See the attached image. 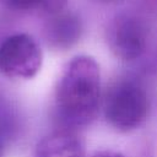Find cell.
<instances>
[{"mask_svg": "<svg viewBox=\"0 0 157 157\" xmlns=\"http://www.w3.org/2000/svg\"><path fill=\"white\" fill-rule=\"evenodd\" d=\"M101 72L97 61L87 55L72 58L56 87V108L71 125H86L98 110Z\"/></svg>", "mask_w": 157, "mask_h": 157, "instance_id": "1", "label": "cell"}, {"mask_svg": "<svg viewBox=\"0 0 157 157\" xmlns=\"http://www.w3.org/2000/svg\"><path fill=\"white\" fill-rule=\"evenodd\" d=\"M85 147L78 135L69 130L54 131L36 146L33 157H83Z\"/></svg>", "mask_w": 157, "mask_h": 157, "instance_id": "5", "label": "cell"}, {"mask_svg": "<svg viewBox=\"0 0 157 157\" xmlns=\"http://www.w3.org/2000/svg\"><path fill=\"white\" fill-rule=\"evenodd\" d=\"M82 25L80 18L71 12H58L50 15L45 26V37L48 43L59 49H65L76 43L81 36Z\"/></svg>", "mask_w": 157, "mask_h": 157, "instance_id": "6", "label": "cell"}, {"mask_svg": "<svg viewBox=\"0 0 157 157\" xmlns=\"http://www.w3.org/2000/svg\"><path fill=\"white\" fill-rule=\"evenodd\" d=\"M42 50L26 33H16L0 43V72L13 78H32L42 66Z\"/></svg>", "mask_w": 157, "mask_h": 157, "instance_id": "3", "label": "cell"}, {"mask_svg": "<svg viewBox=\"0 0 157 157\" xmlns=\"http://www.w3.org/2000/svg\"><path fill=\"white\" fill-rule=\"evenodd\" d=\"M0 157H2V147H1V142H0Z\"/></svg>", "mask_w": 157, "mask_h": 157, "instance_id": "9", "label": "cell"}, {"mask_svg": "<svg viewBox=\"0 0 157 157\" xmlns=\"http://www.w3.org/2000/svg\"><path fill=\"white\" fill-rule=\"evenodd\" d=\"M2 5L11 10L28 11L39 10L48 15H55L64 11L67 0H0Z\"/></svg>", "mask_w": 157, "mask_h": 157, "instance_id": "7", "label": "cell"}, {"mask_svg": "<svg viewBox=\"0 0 157 157\" xmlns=\"http://www.w3.org/2000/svg\"><path fill=\"white\" fill-rule=\"evenodd\" d=\"M147 113V93L135 81H119L110 87L105 96L104 115L117 130L130 131L139 128L146 120Z\"/></svg>", "mask_w": 157, "mask_h": 157, "instance_id": "2", "label": "cell"}, {"mask_svg": "<svg viewBox=\"0 0 157 157\" xmlns=\"http://www.w3.org/2000/svg\"><path fill=\"white\" fill-rule=\"evenodd\" d=\"M147 32L144 23L131 15L114 17L107 28V42L112 53L121 60L137 59L146 48Z\"/></svg>", "mask_w": 157, "mask_h": 157, "instance_id": "4", "label": "cell"}, {"mask_svg": "<svg viewBox=\"0 0 157 157\" xmlns=\"http://www.w3.org/2000/svg\"><path fill=\"white\" fill-rule=\"evenodd\" d=\"M92 157H124L120 152L117 151H112V150H102V151H97L92 155Z\"/></svg>", "mask_w": 157, "mask_h": 157, "instance_id": "8", "label": "cell"}]
</instances>
